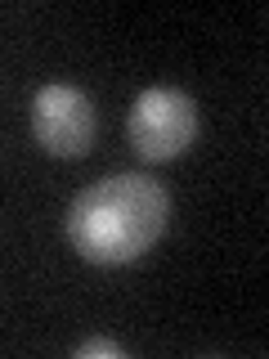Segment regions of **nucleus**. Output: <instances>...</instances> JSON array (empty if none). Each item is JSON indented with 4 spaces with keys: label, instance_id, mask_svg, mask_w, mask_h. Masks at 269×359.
<instances>
[{
    "label": "nucleus",
    "instance_id": "1",
    "mask_svg": "<svg viewBox=\"0 0 269 359\" xmlns=\"http://www.w3.org/2000/svg\"><path fill=\"white\" fill-rule=\"evenodd\" d=\"M171 194L153 175L121 171L85 184L67 207V243L90 265H130L166 233Z\"/></svg>",
    "mask_w": 269,
    "mask_h": 359
},
{
    "label": "nucleus",
    "instance_id": "4",
    "mask_svg": "<svg viewBox=\"0 0 269 359\" xmlns=\"http://www.w3.org/2000/svg\"><path fill=\"white\" fill-rule=\"evenodd\" d=\"M72 355L76 359H126V346L112 341V337H90V341H81Z\"/></svg>",
    "mask_w": 269,
    "mask_h": 359
},
{
    "label": "nucleus",
    "instance_id": "2",
    "mask_svg": "<svg viewBox=\"0 0 269 359\" xmlns=\"http://www.w3.org/2000/svg\"><path fill=\"white\" fill-rule=\"evenodd\" d=\"M130 149L144 162H175L198 140V104L179 86H149L130 104Z\"/></svg>",
    "mask_w": 269,
    "mask_h": 359
},
{
    "label": "nucleus",
    "instance_id": "3",
    "mask_svg": "<svg viewBox=\"0 0 269 359\" xmlns=\"http://www.w3.org/2000/svg\"><path fill=\"white\" fill-rule=\"evenodd\" d=\"M32 135L50 157H85L99 135L95 99L67 81L41 86L32 95Z\"/></svg>",
    "mask_w": 269,
    "mask_h": 359
}]
</instances>
